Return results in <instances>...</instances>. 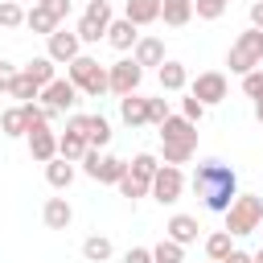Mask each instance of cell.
<instances>
[{
    "label": "cell",
    "mask_w": 263,
    "mask_h": 263,
    "mask_svg": "<svg viewBox=\"0 0 263 263\" xmlns=\"http://www.w3.org/2000/svg\"><path fill=\"white\" fill-rule=\"evenodd\" d=\"M193 193L201 197L205 210L226 214L234 205V197H238V173L226 160H201L197 173H193Z\"/></svg>",
    "instance_id": "obj_1"
},
{
    "label": "cell",
    "mask_w": 263,
    "mask_h": 263,
    "mask_svg": "<svg viewBox=\"0 0 263 263\" xmlns=\"http://www.w3.org/2000/svg\"><path fill=\"white\" fill-rule=\"evenodd\" d=\"M197 152V123H189L185 115H168L160 123V156L164 164H189Z\"/></svg>",
    "instance_id": "obj_2"
},
{
    "label": "cell",
    "mask_w": 263,
    "mask_h": 263,
    "mask_svg": "<svg viewBox=\"0 0 263 263\" xmlns=\"http://www.w3.org/2000/svg\"><path fill=\"white\" fill-rule=\"evenodd\" d=\"M259 222H263V197L259 193H238L234 205L226 210V234L230 238H247V234L259 230Z\"/></svg>",
    "instance_id": "obj_3"
},
{
    "label": "cell",
    "mask_w": 263,
    "mask_h": 263,
    "mask_svg": "<svg viewBox=\"0 0 263 263\" xmlns=\"http://www.w3.org/2000/svg\"><path fill=\"white\" fill-rule=\"evenodd\" d=\"M66 78L78 86V95H90V99H99V95L111 90V82H107V66H99V62L86 58V53H78V58L66 66Z\"/></svg>",
    "instance_id": "obj_4"
},
{
    "label": "cell",
    "mask_w": 263,
    "mask_h": 263,
    "mask_svg": "<svg viewBox=\"0 0 263 263\" xmlns=\"http://www.w3.org/2000/svg\"><path fill=\"white\" fill-rule=\"evenodd\" d=\"M226 66H230V74H251V70L263 66V62H259V29L238 33V41H234L230 53H226Z\"/></svg>",
    "instance_id": "obj_5"
},
{
    "label": "cell",
    "mask_w": 263,
    "mask_h": 263,
    "mask_svg": "<svg viewBox=\"0 0 263 263\" xmlns=\"http://www.w3.org/2000/svg\"><path fill=\"white\" fill-rule=\"evenodd\" d=\"M107 25H111V4L107 0H86V12H82L74 33H78L82 45H95V41L107 37Z\"/></svg>",
    "instance_id": "obj_6"
},
{
    "label": "cell",
    "mask_w": 263,
    "mask_h": 263,
    "mask_svg": "<svg viewBox=\"0 0 263 263\" xmlns=\"http://www.w3.org/2000/svg\"><path fill=\"white\" fill-rule=\"evenodd\" d=\"M181 189H185V173H181L177 164H160V168H156V177H152V185H148V193H152L160 205L181 201Z\"/></svg>",
    "instance_id": "obj_7"
},
{
    "label": "cell",
    "mask_w": 263,
    "mask_h": 263,
    "mask_svg": "<svg viewBox=\"0 0 263 263\" xmlns=\"http://www.w3.org/2000/svg\"><path fill=\"white\" fill-rule=\"evenodd\" d=\"M107 82H111V95H136L140 82H144V70L132 62V58H119L115 66H107Z\"/></svg>",
    "instance_id": "obj_8"
},
{
    "label": "cell",
    "mask_w": 263,
    "mask_h": 263,
    "mask_svg": "<svg viewBox=\"0 0 263 263\" xmlns=\"http://www.w3.org/2000/svg\"><path fill=\"white\" fill-rule=\"evenodd\" d=\"M74 103H78V86L70 78H53L49 86H41V107L49 111V119L62 115V111H70Z\"/></svg>",
    "instance_id": "obj_9"
},
{
    "label": "cell",
    "mask_w": 263,
    "mask_h": 263,
    "mask_svg": "<svg viewBox=\"0 0 263 263\" xmlns=\"http://www.w3.org/2000/svg\"><path fill=\"white\" fill-rule=\"evenodd\" d=\"M189 95H193L201 107L222 103V99H226V74H222V70H205V74H197L193 86H189Z\"/></svg>",
    "instance_id": "obj_10"
},
{
    "label": "cell",
    "mask_w": 263,
    "mask_h": 263,
    "mask_svg": "<svg viewBox=\"0 0 263 263\" xmlns=\"http://www.w3.org/2000/svg\"><path fill=\"white\" fill-rule=\"evenodd\" d=\"M66 127L82 132L90 148H107V144H111V123H107L103 115H70V123H66Z\"/></svg>",
    "instance_id": "obj_11"
},
{
    "label": "cell",
    "mask_w": 263,
    "mask_h": 263,
    "mask_svg": "<svg viewBox=\"0 0 263 263\" xmlns=\"http://www.w3.org/2000/svg\"><path fill=\"white\" fill-rule=\"evenodd\" d=\"M82 53V41H78V33H66V29H58V33H49V62L53 66H70L74 58Z\"/></svg>",
    "instance_id": "obj_12"
},
{
    "label": "cell",
    "mask_w": 263,
    "mask_h": 263,
    "mask_svg": "<svg viewBox=\"0 0 263 263\" xmlns=\"http://www.w3.org/2000/svg\"><path fill=\"white\" fill-rule=\"evenodd\" d=\"M29 156H33L37 164H49V160L58 156V136L49 132V123H41V127L29 132Z\"/></svg>",
    "instance_id": "obj_13"
},
{
    "label": "cell",
    "mask_w": 263,
    "mask_h": 263,
    "mask_svg": "<svg viewBox=\"0 0 263 263\" xmlns=\"http://www.w3.org/2000/svg\"><path fill=\"white\" fill-rule=\"evenodd\" d=\"M197 218H189V214H173L168 218V226H164V238H173V242H181V247H189V242H197Z\"/></svg>",
    "instance_id": "obj_14"
},
{
    "label": "cell",
    "mask_w": 263,
    "mask_h": 263,
    "mask_svg": "<svg viewBox=\"0 0 263 263\" xmlns=\"http://www.w3.org/2000/svg\"><path fill=\"white\" fill-rule=\"evenodd\" d=\"M132 62H136L140 70H144V66H156V70H160V66H164V41H160V37H140Z\"/></svg>",
    "instance_id": "obj_15"
},
{
    "label": "cell",
    "mask_w": 263,
    "mask_h": 263,
    "mask_svg": "<svg viewBox=\"0 0 263 263\" xmlns=\"http://www.w3.org/2000/svg\"><path fill=\"white\" fill-rule=\"evenodd\" d=\"M119 115H123V123L127 127H144L148 123V99L136 90V95H123L119 99Z\"/></svg>",
    "instance_id": "obj_16"
},
{
    "label": "cell",
    "mask_w": 263,
    "mask_h": 263,
    "mask_svg": "<svg viewBox=\"0 0 263 263\" xmlns=\"http://www.w3.org/2000/svg\"><path fill=\"white\" fill-rule=\"evenodd\" d=\"M107 41L119 49V53H127V49H136V41H140V33H136V25L123 16V21H111L107 25Z\"/></svg>",
    "instance_id": "obj_17"
},
{
    "label": "cell",
    "mask_w": 263,
    "mask_h": 263,
    "mask_svg": "<svg viewBox=\"0 0 263 263\" xmlns=\"http://www.w3.org/2000/svg\"><path fill=\"white\" fill-rule=\"evenodd\" d=\"M86 148H90V144H86V136H82V132H74V127H66V132L58 136V156H62V160H70V164H74V160H82V156H86Z\"/></svg>",
    "instance_id": "obj_18"
},
{
    "label": "cell",
    "mask_w": 263,
    "mask_h": 263,
    "mask_svg": "<svg viewBox=\"0 0 263 263\" xmlns=\"http://www.w3.org/2000/svg\"><path fill=\"white\" fill-rule=\"evenodd\" d=\"M41 218H45V226H49V230H66V226L74 222V210H70V201H66V197H49V201H45V210H41Z\"/></svg>",
    "instance_id": "obj_19"
},
{
    "label": "cell",
    "mask_w": 263,
    "mask_h": 263,
    "mask_svg": "<svg viewBox=\"0 0 263 263\" xmlns=\"http://www.w3.org/2000/svg\"><path fill=\"white\" fill-rule=\"evenodd\" d=\"M156 78H160V90H185L189 86V70L181 62H173V58H164V66L156 70Z\"/></svg>",
    "instance_id": "obj_20"
},
{
    "label": "cell",
    "mask_w": 263,
    "mask_h": 263,
    "mask_svg": "<svg viewBox=\"0 0 263 263\" xmlns=\"http://www.w3.org/2000/svg\"><path fill=\"white\" fill-rule=\"evenodd\" d=\"M123 16H127L136 29H140V25H152V21H160V0H127Z\"/></svg>",
    "instance_id": "obj_21"
},
{
    "label": "cell",
    "mask_w": 263,
    "mask_h": 263,
    "mask_svg": "<svg viewBox=\"0 0 263 263\" xmlns=\"http://www.w3.org/2000/svg\"><path fill=\"white\" fill-rule=\"evenodd\" d=\"M189 16H193V0H160V21L164 25L181 29V25H189Z\"/></svg>",
    "instance_id": "obj_22"
},
{
    "label": "cell",
    "mask_w": 263,
    "mask_h": 263,
    "mask_svg": "<svg viewBox=\"0 0 263 263\" xmlns=\"http://www.w3.org/2000/svg\"><path fill=\"white\" fill-rule=\"evenodd\" d=\"M123 177H127V160H119V156H103L95 168V181H103V185H119Z\"/></svg>",
    "instance_id": "obj_23"
},
{
    "label": "cell",
    "mask_w": 263,
    "mask_h": 263,
    "mask_svg": "<svg viewBox=\"0 0 263 263\" xmlns=\"http://www.w3.org/2000/svg\"><path fill=\"white\" fill-rule=\"evenodd\" d=\"M156 168H160V160L152 156V152H140L132 164H127V177H136L140 185H152V177H156Z\"/></svg>",
    "instance_id": "obj_24"
},
{
    "label": "cell",
    "mask_w": 263,
    "mask_h": 263,
    "mask_svg": "<svg viewBox=\"0 0 263 263\" xmlns=\"http://www.w3.org/2000/svg\"><path fill=\"white\" fill-rule=\"evenodd\" d=\"M21 74H25V78H33L37 86H49V82H53V62H49L45 53H41V58H29Z\"/></svg>",
    "instance_id": "obj_25"
},
{
    "label": "cell",
    "mask_w": 263,
    "mask_h": 263,
    "mask_svg": "<svg viewBox=\"0 0 263 263\" xmlns=\"http://www.w3.org/2000/svg\"><path fill=\"white\" fill-rule=\"evenodd\" d=\"M0 132H4L8 140H16V136H29V123H25V111H21V103H16V107H8V111L0 115Z\"/></svg>",
    "instance_id": "obj_26"
},
{
    "label": "cell",
    "mask_w": 263,
    "mask_h": 263,
    "mask_svg": "<svg viewBox=\"0 0 263 263\" xmlns=\"http://www.w3.org/2000/svg\"><path fill=\"white\" fill-rule=\"evenodd\" d=\"M45 181H49L53 189H66V185L74 181V164H70V160H62V156H53V160L45 164Z\"/></svg>",
    "instance_id": "obj_27"
},
{
    "label": "cell",
    "mask_w": 263,
    "mask_h": 263,
    "mask_svg": "<svg viewBox=\"0 0 263 263\" xmlns=\"http://www.w3.org/2000/svg\"><path fill=\"white\" fill-rule=\"evenodd\" d=\"M82 259H86V263H107V259H111V238H103V234L82 238Z\"/></svg>",
    "instance_id": "obj_28"
},
{
    "label": "cell",
    "mask_w": 263,
    "mask_h": 263,
    "mask_svg": "<svg viewBox=\"0 0 263 263\" xmlns=\"http://www.w3.org/2000/svg\"><path fill=\"white\" fill-rule=\"evenodd\" d=\"M25 25H29L33 33H45V37H49V33H58V21H53V16H49L41 4H33V8L25 12Z\"/></svg>",
    "instance_id": "obj_29"
},
{
    "label": "cell",
    "mask_w": 263,
    "mask_h": 263,
    "mask_svg": "<svg viewBox=\"0 0 263 263\" xmlns=\"http://www.w3.org/2000/svg\"><path fill=\"white\" fill-rule=\"evenodd\" d=\"M152 263H185V247L173 242V238H160L152 247Z\"/></svg>",
    "instance_id": "obj_30"
},
{
    "label": "cell",
    "mask_w": 263,
    "mask_h": 263,
    "mask_svg": "<svg viewBox=\"0 0 263 263\" xmlns=\"http://www.w3.org/2000/svg\"><path fill=\"white\" fill-rule=\"evenodd\" d=\"M230 251H234V242H230V234H226V230H214V234L205 238V255H210L214 263H222Z\"/></svg>",
    "instance_id": "obj_31"
},
{
    "label": "cell",
    "mask_w": 263,
    "mask_h": 263,
    "mask_svg": "<svg viewBox=\"0 0 263 263\" xmlns=\"http://www.w3.org/2000/svg\"><path fill=\"white\" fill-rule=\"evenodd\" d=\"M12 99H21V103H37L41 99V86L33 82V78H25V74H16V82H12V90H8Z\"/></svg>",
    "instance_id": "obj_32"
},
{
    "label": "cell",
    "mask_w": 263,
    "mask_h": 263,
    "mask_svg": "<svg viewBox=\"0 0 263 263\" xmlns=\"http://www.w3.org/2000/svg\"><path fill=\"white\" fill-rule=\"evenodd\" d=\"M25 25V8L12 0H0V29H21Z\"/></svg>",
    "instance_id": "obj_33"
},
{
    "label": "cell",
    "mask_w": 263,
    "mask_h": 263,
    "mask_svg": "<svg viewBox=\"0 0 263 263\" xmlns=\"http://www.w3.org/2000/svg\"><path fill=\"white\" fill-rule=\"evenodd\" d=\"M226 4H230V0H193V12H197L201 21H218V16L226 12Z\"/></svg>",
    "instance_id": "obj_34"
},
{
    "label": "cell",
    "mask_w": 263,
    "mask_h": 263,
    "mask_svg": "<svg viewBox=\"0 0 263 263\" xmlns=\"http://www.w3.org/2000/svg\"><path fill=\"white\" fill-rule=\"evenodd\" d=\"M242 95L247 99H263V70H251V74H242Z\"/></svg>",
    "instance_id": "obj_35"
},
{
    "label": "cell",
    "mask_w": 263,
    "mask_h": 263,
    "mask_svg": "<svg viewBox=\"0 0 263 263\" xmlns=\"http://www.w3.org/2000/svg\"><path fill=\"white\" fill-rule=\"evenodd\" d=\"M168 115H173V111H168V99H148V123H152V127H160Z\"/></svg>",
    "instance_id": "obj_36"
},
{
    "label": "cell",
    "mask_w": 263,
    "mask_h": 263,
    "mask_svg": "<svg viewBox=\"0 0 263 263\" xmlns=\"http://www.w3.org/2000/svg\"><path fill=\"white\" fill-rule=\"evenodd\" d=\"M37 4H41V8H45V12L53 16V21H58V25H62V21L70 16V0H37Z\"/></svg>",
    "instance_id": "obj_37"
},
{
    "label": "cell",
    "mask_w": 263,
    "mask_h": 263,
    "mask_svg": "<svg viewBox=\"0 0 263 263\" xmlns=\"http://www.w3.org/2000/svg\"><path fill=\"white\" fill-rule=\"evenodd\" d=\"M181 115H185L189 123H201V115H205V107H201V103H197V99L189 95V99H181Z\"/></svg>",
    "instance_id": "obj_38"
},
{
    "label": "cell",
    "mask_w": 263,
    "mask_h": 263,
    "mask_svg": "<svg viewBox=\"0 0 263 263\" xmlns=\"http://www.w3.org/2000/svg\"><path fill=\"white\" fill-rule=\"evenodd\" d=\"M119 193H123V197H132V201H136V197H148V185H140V181H136V177H123V181H119Z\"/></svg>",
    "instance_id": "obj_39"
},
{
    "label": "cell",
    "mask_w": 263,
    "mask_h": 263,
    "mask_svg": "<svg viewBox=\"0 0 263 263\" xmlns=\"http://www.w3.org/2000/svg\"><path fill=\"white\" fill-rule=\"evenodd\" d=\"M16 74H21V70H16L12 62H4V58H0V95H8V90H12V82H16Z\"/></svg>",
    "instance_id": "obj_40"
},
{
    "label": "cell",
    "mask_w": 263,
    "mask_h": 263,
    "mask_svg": "<svg viewBox=\"0 0 263 263\" xmlns=\"http://www.w3.org/2000/svg\"><path fill=\"white\" fill-rule=\"evenodd\" d=\"M99 160H103V156H99V148H86V156H82V173H86V177H95Z\"/></svg>",
    "instance_id": "obj_41"
},
{
    "label": "cell",
    "mask_w": 263,
    "mask_h": 263,
    "mask_svg": "<svg viewBox=\"0 0 263 263\" xmlns=\"http://www.w3.org/2000/svg\"><path fill=\"white\" fill-rule=\"evenodd\" d=\"M123 263H152V251H148V247H132V251L123 255Z\"/></svg>",
    "instance_id": "obj_42"
},
{
    "label": "cell",
    "mask_w": 263,
    "mask_h": 263,
    "mask_svg": "<svg viewBox=\"0 0 263 263\" xmlns=\"http://www.w3.org/2000/svg\"><path fill=\"white\" fill-rule=\"evenodd\" d=\"M251 29H259V33H263V0H255V4H251Z\"/></svg>",
    "instance_id": "obj_43"
},
{
    "label": "cell",
    "mask_w": 263,
    "mask_h": 263,
    "mask_svg": "<svg viewBox=\"0 0 263 263\" xmlns=\"http://www.w3.org/2000/svg\"><path fill=\"white\" fill-rule=\"evenodd\" d=\"M222 263H251V255H247V251H238V247H234V251H230V255H226V259H222Z\"/></svg>",
    "instance_id": "obj_44"
},
{
    "label": "cell",
    "mask_w": 263,
    "mask_h": 263,
    "mask_svg": "<svg viewBox=\"0 0 263 263\" xmlns=\"http://www.w3.org/2000/svg\"><path fill=\"white\" fill-rule=\"evenodd\" d=\"M255 119H259V123H263V99H259V103H255Z\"/></svg>",
    "instance_id": "obj_45"
},
{
    "label": "cell",
    "mask_w": 263,
    "mask_h": 263,
    "mask_svg": "<svg viewBox=\"0 0 263 263\" xmlns=\"http://www.w3.org/2000/svg\"><path fill=\"white\" fill-rule=\"evenodd\" d=\"M251 263H263V247H259V251H255V255H251Z\"/></svg>",
    "instance_id": "obj_46"
},
{
    "label": "cell",
    "mask_w": 263,
    "mask_h": 263,
    "mask_svg": "<svg viewBox=\"0 0 263 263\" xmlns=\"http://www.w3.org/2000/svg\"><path fill=\"white\" fill-rule=\"evenodd\" d=\"M259 62H263V33H259Z\"/></svg>",
    "instance_id": "obj_47"
},
{
    "label": "cell",
    "mask_w": 263,
    "mask_h": 263,
    "mask_svg": "<svg viewBox=\"0 0 263 263\" xmlns=\"http://www.w3.org/2000/svg\"><path fill=\"white\" fill-rule=\"evenodd\" d=\"M259 234H263V222H259Z\"/></svg>",
    "instance_id": "obj_48"
},
{
    "label": "cell",
    "mask_w": 263,
    "mask_h": 263,
    "mask_svg": "<svg viewBox=\"0 0 263 263\" xmlns=\"http://www.w3.org/2000/svg\"><path fill=\"white\" fill-rule=\"evenodd\" d=\"M205 263H214V259H205Z\"/></svg>",
    "instance_id": "obj_49"
}]
</instances>
